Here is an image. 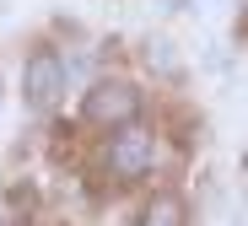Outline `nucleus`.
I'll list each match as a JSON object with an SVG mask.
<instances>
[{"instance_id":"1","label":"nucleus","mask_w":248,"mask_h":226,"mask_svg":"<svg viewBox=\"0 0 248 226\" xmlns=\"http://www.w3.org/2000/svg\"><path fill=\"white\" fill-rule=\"evenodd\" d=\"M135 113H140V92L130 81H97L87 92V119L92 124L119 129V124H135Z\"/></svg>"},{"instance_id":"2","label":"nucleus","mask_w":248,"mask_h":226,"mask_svg":"<svg viewBox=\"0 0 248 226\" xmlns=\"http://www.w3.org/2000/svg\"><path fill=\"white\" fill-rule=\"evenodd\" d=\"M156 162V146H151V129H135V124H119V135L108 140V167L119 178H140L151 172Z\"/></svg>"},{"instance_id":"3","label":"nucleus","mask_w":248,"mask_h":226,"mask_svg":"<svg viewBox=\"0 0 248 226\" xmlns=\"http://www.w3.org/2000/svg\"><path fill=\"white\" fill-rule=\"evenodd\" d=\"M60 92H65V65H60V54L38 49V54L27 60V103L44 113V108L60 103Z\"/></svg>"},{"instance_id":"4","label":"nucleus","mask_w":248,"mask_h":226,"mask_svg":"<svg viewBox=\"0 0 248 226\" xmlns=\"http://www.w3.org/2000/svg\"><path fill=\"white\" fill-rule=\"evenodd\" d=\"M184 215H189V210H184V199H178V194H156V199L146 205L140 226H189Z\"/></svg>"}]
</instances>
